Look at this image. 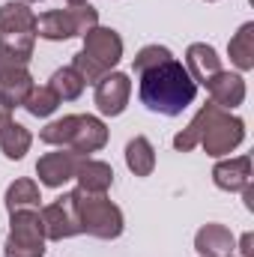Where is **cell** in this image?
Masks as SVG:
<instances>
[{
    "mask_svg": "<svg viewBox=\"0 0 254 257\" xmlns=\"http://www.w3.org/2000/svg\"><path fill=\"white\" fill-rule=\"evenodd\" d=\"M36 45V12L24 0L0 6V69L27 66Z\"/></svg>",
    "mask_w": 254,
    "mask_h": 257,
    "instance_id": "2",
    "label": "cell"
},
{
    "mask_svg": "<svg viewBox=\"0 0 254 257\" xmlns=\"http://www.w3.org/2000/svg\"><path fill=\"white\" fill-rule=\"evenodd\" d=\"M186 69H189L191 81L194 84H209L218 72H221V57L215 54V48L212 45H206V42H191L189 51H186Z\"/></svg>",
    "mask_w": 254,
    "mask_h": 257,
    "instance_id": "14",
    "label": "cell"
},
{
    "mask_svg": "<svg viewBox=\"0 0 254 257\" xmlns=\"http://www.w3.org/2000/svg\"><path fill=\"white\" fill-rule=\"evenodd\" d=\"M6 257H42L45 254V227L39 209L9 212V236L3 245Z\"/></svg>",
    "mask_w": 254,
    "mask_h": 257,
    "instance_id": "5",
    "label": "cell"
},
{
    "mask_svg": "<svg viewBox=\"0 0 254 257\" xmlns=\"http://www.w3.org/2000/svg\"><path fill=\"white\" fill-rule=\"evenodd\" d=\"M39 215H42L45 239H51V242H63L69 236H78L81 233V221H78V209H75L72 192L63 194V197H57L48 206H42Z\"/></svg>",
    "mask_w": 254,
    "mask_h": 257,
    "instance_id": "7",
    "label": "cell"
},
{
    "mask_svg": "<svg viewBox=\"0 0 254 257\" xmlns=\"http://www.w3.org/2000/svg\"><path fill=\"white\" fill-rule=\"evenodd\" d=\"M81 51L99 66V69L111 72L114 66L123 60V39H120L117 30H111V27H99V24H96L93 30L84 33V48H81Z\"/></svg>",
    "mask_w": 254,
    "mask_h": 257,
    "instance_id": "8",
    "label": "cell"
},
{
    "mask_svg": "<svg viewBox=\"0 0 254 257\" xmlns=\"http://www.w3.org/2000/svg\"><path fill=\"white\" fill-rule=\"evenodd\" d=\"M206 90H209V96H212V102L221 108V111H233V108H239L242 102H245V78L239 75V72H218L209 84H206Z\"/></svg>",
    "mask_w": 254,
    "mask_h": 257,
    "instance_id": "13",
    "label": "cell"
},
{
    "mask_svg": "<svg viewBox=\"0 0 254 257\" xmlns=\"http://www.w3.org/2000/svg\"><path fill=\"white\" fill-rule=\"evenodd\" d=\"M212 183L221 192H242L245 186H251V159L248 156H236V159L218 162L212 168Z\"/></svg>",
    "mask_w": 254,
    "mask_h": 257,
    "instance_id": "16",
    "label": "cell"
},
{
    "mask_svg": "<svg viewBox=\"0 0 254 257\" xmlns=\"http://www.w3.org/2000/svg\"><path fill=\"white\" fill-rule=\"evenodd\" d=\"M9 120H12V117H9V108H3V105H0V128L6 126Z\"/></svg>",
    "mask_w": 254,
    "mask_h": 257,
    "instance_id": "28",
    "label": "cell"
},
{
    "mask_svg": "<svg viewBox=\"0 0 254 257\" xmlns=\"http://www.w3.org/2000/svg\"><path fill=\"white\" fill-rule=\"evenodd\" d=\"M138 96L141 102L162 117H180L197 96V84L191 81L189 69L180 60H168V63L147 69L138 75Z\"/></svg>",
    "mask_w": 254,
    "mask_h": 257,
    "instance_id": "1",
    "label": "cell"
},
{
    "mask_svg": "<svg viewBox=\"0 0 254 257\" xmlns=\"http://www.w3.org/2000/svg\"><path fill=\"white\" fill-rule=\"evenodd\" d=\"M66 3H72V6H81V3H87V0H66Z\"/></svg>",
    "mask_w": 254,
    "mask_h": 257,
    "instance_id": "29",
    "label": "cell"
},
{
    "mask_svg": "<svg viewBox=\"0 0 254 257\" xmlns=\"http://www.w3.org/2000/svg\"><path fill=\"white\" fill-rule=\"evenodd\" d=\"M84 156L72 153V150H57V153H45L39 162H36V177L42 186L48 189H60L69 180H75V171H78V162Z\"/></svg>",
    "mask_w": 254,
    "mask_h": 257,
    "instance_id": "10",
    "label": "cell"
},
{
    "mask_svg": "<svg viewBox=\"0 0 254 257\" xmlns=\"http://www.w3.org/2000/svg\"><path fill=\"white\" fill-rule=\"evenodd\" d=\"M54 93H57V99L60 102H75L81 93H84V78L72 69V66H63V69H57L54 75H51V84H48Z\"/></svg>",
    "mask_w": 254,
    "mask_h": 257,
    "instance_id": "23",
    "label": "cell"
},
{
    "mask_svg": "<svg viewBox=\"0 0 254 257\" xmlns=\"http://www.w3.org/2000/svg\"><path fill=\"white\" fill-rule=\"evenodd\" d=\"M24 3H39V0H24Z\"/></svg>",
    "mask_w": 254,
    "mask_h": 257,
    "instance_id": "30",
    "label": "cell"
},
{
    "mask_svg": "<svg viewBox=\"0 0 254 257\" xmlns=\"http://www.w3.org/2000/svg\"><path fill=\"white\" fill-rule=\"evenodd\" d=\"M72 69H75V72L84 78V84H96L99 78H105V75H108L105 69H99V66L93 63V60H90L84 51H78V54L72 57Z\"/></svg>",
    "mask_w": 254,
    "mask_h": 257,
    "instance_id": "26",
    "label": "cell"
},
{
    "mask_svg": "<svg viewBox=\"0 0 254 257\" xmlns=\"http://www.w3.org/2000/svg\"><path fill=\"white\" fill-rule=\"evenodd\" d=\"M242 141H245V123L239 117L221 111V108L209 117V123H206L203 135H200V147L212 159H221V156L233 153Z\"/></svg>",
    "mask_w": 254,
    "mask_h": 257,
    "instance_id": "6",
    "label": "cell"
},
{
    "mask_svg": "<svg viewBox=\"0 0 254 257\" xmlns=\"http://www.w3.org/2000/svg\"><path fill=\"white\" fill-rule=\"evenodd\" d=\"M99 24V9L90 3L69 6V9H51L36 18V36L48 42H66L72 36H84Z\"/></svg>",
    "mask_w": 254,
    "mask_h": 257,
    "instance_id": "4",
    "label": "cell"
},
{
    "mask_svg": "<svg viewBox=\"0 0 254 257\" xmlns=\"http://www.w3.org/2000/svg\"><path fill=\"white\" fill-rule=\"evenodd\" d=\"M227 54H230V63L239 72L254 69V21H245L233 33V39L227 42Z\"/></svg>",
    "mask_w": 254,
    "mask_h": 257,
    "instance_id": "19",
    "label": "cell"
},
{
    "mask_svg": "<svg viewBox=\"0 0 254 257\" xmlns=\"http://www.w3.org/2000/svg\"><path fill=\"white\" fill-rule=\"evenodd\" d=\"M218 111V105L215 102H206L194 117H191V123L177 138H174V150H180V153H189V150H194V147H200V135H203V128H206V123H209V117Z\"/></svg>",
    "mask_w": 254,
    "mask_h": 257,
    "instance_id": "21",
    "label": "cell"
},
{
    "mask_svg": "<svg viewBox=\"0 0 254 257\" xmlns=\"http://www.w3.org/2000/svg\"><path fill=\"white\" fill-rule=\"evenodd\" d=\"M39 186L33 180H15L9 189H6V209L9 212H18V209H39Z\"/></svg>",
    "mask_w": 254,
    "mask_h": 257,
    "instance_id": "22",
    "label": "cell"
},
{
    "mask_svg": "<svg viewBox=\"0 0 254 257\" xmlns=\"http://www.w3.org/2000/svg\"><path fill=\"white\" fill-rule=\"evenodd\" d=\"M33 90V75L27 66H3L0 69V105L3 108H21L24 99Z\"/></svg>",
    "mask_w": 254,
    "mask_h": 257,
    "instance_id": "12",
    "label": "cell"
},
{
    "mask_svg": "<svg viewBox=\"0 0 254 257\" xmlns=\"http://www.w3.org/2000/svg\"><path fill=\"white\" fill-rule=\"evenodd\" d=\"M209 3H212V0H209Z\"/></svg>",
    "mask_w": 254,
    "mask_h": 257,
    "instance_id": "31",
    "label": "cell"
},
{
    "mask_svg": "<svg viewBox=\"0 0 254 257\" xmlns=\"http://www.w3.org/2000/svg\"><path fill=\"white\" fill-rule=\"evenodd\" d=\"M129 96H132L129 75H123V72H108L105 78L96 81L93 102H96V108H99L102 117H120L129 105Z\"/></svg>",
    "mask_w": 254,
    "mask_h": 257,
    "instance_id": "9",
    "label": "cell"
},
{
    "mask_svg": "<svg viewBox=\"0 0 254 257\" xmlns=\"http://www.w3.org/2000/svg\"><path fill=\"white\" fill-rule=\"evenodd\" d=\"M30 144H33L30 128L21 126V123H15V120H9L6 126L0 128V150H3V156H6L9 162H21V159L27 156Z\"/></svg>",
    "mask_w": 254,
    "mask_h": 257,
    "instance_id": "18",
    "label": "cell"
},
{
    "mask_svg": "<svg viewBox=\"0 0 254 257\" xmlns=\"http://www.w3.org/2000/svg\"><path fill=\"white\" fill-rule=\"evenodd\" d=\"M126 168L135 177H150L156 171V150L144 135L132 138L126 144Z\"/></svg>",
    "mask_w": 254,
    "mask_h": 257,
    "instance_id": "20",
    "label": "cell"
},
{
    "mask_svg": "<svg viewBox=\"0 0 254 257\" xmlns=\"http://www.w3.org/2000/svg\"><path fill=\"white\" fill-rule=\"evenodd\" d=\"M230 257H233V254H230Z\"/></svg>",
    "mask_w": 254,
    "mask_h": 257,
    "instance_id": "32",
    "label": "cell"
},
{
    "mask_svg": "<svg viewBox=\"0 0 254 257\" xmlns=\"http://www.w3.org/2000/svg\"><path fill=\"white\" fill-rule=\"evenodd\" d=\"M30 117H51L57 108H60V99H57V93L51 90V87H36L33 84V90H30V96L24 99V105H21Z\"/></svg>",
    "mask_w": 254,
    "mask_h": 257,
    "instance_id": "24",
    "label": "cell"
},
{
    "mask_svg": "<svg viewBox=\"0 0 254 257\" xmlns=\"http://www.w3.org/2000/svg\"><path fill=\"white\" fill-rule=\"evenodd\" d=\"M194 248L200 251V257H230L236 239L224 224H203L194 233Z\"/></svg>",
    "mask_w": 254,
    "mask_h": 257,
    "instance_id": "17",
    "label": "cell"
},
{
    "mask_svg": "<svg viewBox=\"0 0 254 257\" xmlns=\"http://www.w3.org/2000/svg\"><path fill=\"white\" fill-rule=\"evenodd\" d=\"M75 209H78V221H81V233H90L96 239H117L123 233V209L108 200L105 194H90L75 189Z\"/></svg>",
    "mask_w": 254,
    "mask_h": 257,
    "instance_id": "3",
    "label": "cell"
},
{
    "mask_svg": "<svg viewBox=\"0 0 254 257\" xmlns=\"http://www.w3.org/2000/svg\"><path fill=\"white\" fill-rule=\"evenodd\" d=\"M75 180H78V189L90 194H105L114 186V168L108 162H99V159H90L84 156L78 162V171H75Z\"/></svg>",
    "mask_w": 254,
    "mask_h": 257,
    "instance_id": "15",
    "label": "cell"
},
{
    "mask_svg": "<svg viewBox=\"0 0 254 257\" xmlns=\"http://www.w3.org/2000/svg\"><path fill=\"white\" fill-rule=\"evenodd\" d=\"M105 144H108V126L99 117H93V114H78L75 117V128L69 135L66 150H72L78 156H90V153H99Z\"/></svg>",
    "mask_w": 254,
    "mask_h": 257,
    "instance_id": "11",
    "label": "cell"
},
{
    "mask_svg": "<svg viewBox=\"0 0 254 257\" xmlns=\"http://www.w3.org/2000/svg\"><path fill=\"white\" fill-rule=\"evenodd\" d=\"M254 236L251 233H245V236H242V239H239V251H242V257H251L254 254Z\"/></svg>",
    "mask_w": 254,
    "mask_h": 257,
    "instance_id": "27",
    "label": "cell"
},
{
    "mask_svg": "<svg viewBox=\"0 0 254 257\" xmlns=\"http://www.w3.org/2000/svg\"><path fill=\"white\" fill-rule=\"evenodd\" d=\"M168 60H174L171 48H165V45H144V48L135 54V60H132V72H135V75H141V72L156 69V66L168 63Z\"/></svg>",
    "mask_w": 254,
    "mask_h": 257,
    "instance_id": "25",
    "label": "cell"
}]
</instances>
